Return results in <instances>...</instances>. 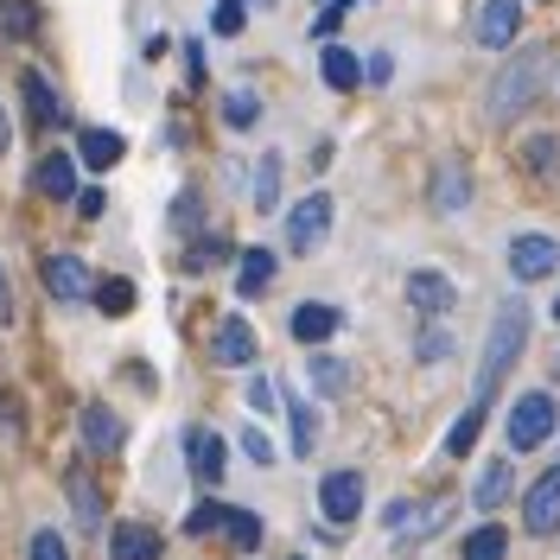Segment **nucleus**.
<instances>
[{
    "instance_id": "1",
    "label": "nucleus",
    "mask_w": 560,
    "mask_h": 560,
    "mask_svg": "<svg viewBox=\"0 0 560 560\" xmlns=\"http://www.w3.org/2000/svg\"><path fill=\"white\" fill-rule=\"evenodd\" d=\"M523 345H528V306H523V300H503V306H497V318H490L485 363H478V395H485V401L503 388V376L516 370Z\"/></svg>"
},
{
    "instance_id": "2",
    "label": "nucleus",
    "mask_w": 560,
    "mask_h": 560,
    "mask_svg": "<svg viewBox=\"0 0 560 560\" xmlns=\"http://www.w3.org/2000/svg\"><path fill=\"white\" fill-rule=\"evenodd\" d=\"M541 70H548V51L541 45H528V51H516L510 65L497 70V83H490V121H510V115H523L528 103H535V90H541Z\"/></svg>"
},
{
    "instance_id": "3",
    "label": "nucleus",
    "mask_w": 560,
    "mask_h": 560,
    "mask_svg": "<svg viewBox=\"0 0 560 560\" xmlns=\"http://www.w3.org/2000/svg\"><path fill=\"white\" fill-rule=\"evenodd\" d=\"M555 427H560V401L548 388H528L523 401L510 408V446L516 453H535L541 440H555Z\"/></svg>"
},
{
    "instance_id": "4",
    "label": "nucleus",
    "mask_w": 560,
    "mask_h": 560,
    "mask_svg": "<svg viewBox=\"0 0 560 560\" xmlns=\"http://www.w3.org/2000/svg\"><path fill=\"white\" fill-rule=\"evenodd\" d=\"M446 497L440 503H415V497H401V503H388L383 510V535L388 541H401V548H415V541H427V535H440L446 528Z\"/></svg>"
},
{
    "instance_id": "5",
    "label": "nucleus",
    "mask_w": 560,
    "mask_h": 560,
    "mask_svg": "<svg viewBox=\"0 0 560 560\" xmlns=\"http://www.w3.org/2000/svg\"><path fill=\"white\" fill-rule=\"evenodd\" d=\"M325 230H331V198L313 191V198H300V205L287 210V248L293 255H313L325 243Z\"/></svg>"
},
{
    "instance_id": "6",
    "label": "nucleus",
    "mask_w": 560,
    "mask_h": 560,
    "mask_svg": "<svg viewBox=\"0 0 560 560\" xmlns=\"http://www.w3.org/2000/svg\"><path fill=\"white\" fill-rule=\"evenodd\" d=\"M516 33H523V7H516V0H478V26H471V38H478L485 51H510Z\"/></svg>"
},
{
    "instance_id": "7",
    "label": "nucleus",
    "mask_w": 560,
    "mask_h": 560,
    "mask_svg": "<svg viewBox=\"0 0 560 560\" xmlns=\"http://www.w3.org/2000/svg\"><path fill=\"white\" fill-rule=\"evenodd\" d=\"M523 528H528V535H555V528H560V465H555V471H541V478L528 485Z\"/></svg>"
},
{
    "instance_id": "8",
    "label": "nucleus",
    "mask_w": 560,
    "mask_h": 560,
    "mask_svg": "<svg viewBox=\"0 0 560 560\" xmlns=\"http://www.w3.org/2000/svg\"><path fill=\"white\" fill-rule=\"evenodd\" d=\"M318 510H325V523H357V510H363V478L357 471H325V485H318Z\"/></svg>"
},
{
    "instance_id": "9",
    "label": "nucleus",
    "mask_w": 560,
    "mask_h": 560,
    "mask_svg": "<svg viewBox=\"0 0 560 560\" xmlns=\"http://www.w3.org/2000/svg\"><path fill=\"white\" fill-rule=\"evenodd\" d=\"M510 275H516V280L560 275V243H555V236H516V243H510Z\"/></svg>"
},
{
    "instance_id": "10",
    "label": "nucleus",
    "mask_w": 560,
    "mask_h": 560,
    "mask_svg": "<svg viewBox=\"0 0 560 560\" xmlns=\"http://www.w3.org/2000/svg\"><path fill=\"white\" fill-rule=\"evenodd\" d=\"M408 300H415V306H420L427 318H440V313H453L458 287H453L446 275H440V268H415V275H408Z\"/></svg>"
},
{
    "instance_id": "11",
    "label": "nucleus",
    "mask_w": 560,
    "mask_h": 560,
    "mask_svg": "<svg viewBox=\"0 0 560 560\" xmlns=\"http://www.w3.org/2000/svg\"><path fill=\"white\" fill-rule=\"evenodd\" d=\"M210 357H217L223 370H248V363H255V331H248L243 318H223L217 338H210Z\"/></svg>"
},
{
    "instance_id": "12",
    "label": "nucleus",
    "mask_w": 560,
    "mask_h": 560,
    "mask_svg": "<svg viewBox=\"0 0 560 560\" xmlns=\"http://www.w3.org/2000/svg\"><path fill=\"white\" fill-rule=\"evenodd\" d=\"M185 458H191V478H198V485H217L230 453H223V440H217L210 427H191V433H185Z\"/></svg>"
},
{
    "instance_id": "13",
    "label": "nucleus",
    "mask_w": 560,
    "mask_h": 560,
    "mask_svg": "<svg viewBox=\"0 0 560 560\" xmlns=\"http://www.w3.org/2000/svg\"><path fill=\"white\" fill-rule=\"evenodd\" d=\"M121 440H128L121 415L103 408V401H90V408H83V446H90V453H121Z\"/></svg>"
},
{
    "instance_id": "14",
    "label": "nucleus",
    "mask_w": 560,
    "mask_h": 560,
    "mask_svg": "<svg viewBox=\"0 0 560 560\" xmlns=\"http://www.w3.org/2000/svg\"><path fill=\"white\" fill-rule=\"evenodd\" d=\"M45 287H51V300H83L90 293V268L77 255H45Z\"/></svg>"
},
{
    "instance_id": "15",
    "label": "nucleus",
    "mask_w": 560,
    "mask_h": 560,
    "mask_svg": "<svg viewBox=\"0 0 560 560\" xmlns=\"http://www.w3.org/2000/svg\"><path fill=\"white\" fill-rule=\"evenodd\" d=\"M510 490H516L510 458H490L485 471H478V485H471V503H478V510H503V503H510Z\"/></svg>"
},
{
    "instance_id": "16",
    "label": "nucleus",
    "mask_w": 560,
    "mask_h": 560,
    "mask_svg": "<svg viewBox=\"0 0 560 560\" xmlns=\"http://www.w3.org/2000/svg\"><path fill=\"white\" fill-rule=\"evenodd\" d=\"M108 560H160V535L140 523H115L108 535Z\"/></svg>"
},
{
    "instance_id": "17",
    "label": "nucleus",
    "mask_w": 560,
    "mask_h": 560,
    "mask_svg": "<svg viewBox=\"0 0 560 560\" xmlns=\"http://www.w3.org/2000/svg\"><path fill=\"white\" fill-rule=\"evenodd\" d=\"M20 96H26V115H33V128H58V121H65V108H58L51 83H45L38 70H26V77H20Z\"/></svg>"
},
{
    "instance_id": "18",
    "label": "nucleus",
    "mask_w": 560,
    "mask_h": 560,
    "mask_svg": "<svg viewBox=\"0 0 560 560\" xmlns=\"http://www.w3.org/2000/svg\"><path fill=\"white\" fill-rule=\"evenodd\" d=\"M268 280H275V255H268V248H243V255H236V293H243V300H261Z\"/></svg>"
},
{
    "instance_id": "19",
    "label": "nucleus",
    "mask_w": 560,
    "mask_h": 560,
    "mask_svg": "<svg viewBox=\"0 0 560 560\" xmlns=\"http://www.w3.org/2000/svg\"><path fill=\"white\" fill-rule=\"evenodd\" d=\"M331 331H338V306H325V300L293 306V338H300V345H325Z\"/></svg>"
},
{
    "instance_id": "20",
    "label": "nucleus",
    "mask_w": 560,
    "mask_h": 560,
    "mask_svg": "<svg viewBox=\"0 0 560 560\" xmlns=\"http://www.w3.org/2000/svg\"><path fill=\"white\" fill-rule=\"evenodd\" d=\"M33 185L45 191V198H77V160H70V153H45Z\"/></svg>"
},
{
    "instance_id": "21",
    "label": "nucleus",
    "mask_w": 560,
    "mask_h": 560,
    "mask_svg": "<svg viewBox=\"0 0 560 560\" xmlns=\"http://www.w3.org/2000/svg\"><path fill=\"white\" fill-rule=\"evenodd\" d=\"M121 160V135L115 128H83V166L90 173H108Z\"/></svg>"
},
{
    "instance_id": "22",
    "label": "nucleus",
    "mask_w": 560,
    "mask_h": 560,
    "mask_svg": "<svg viewBox=\"0 0 560 560\" xmlns=\"http://www.w3.org/2000/svg\"><path fill=\"white\" fill-rule=\"evenodd\" d=\"M287 420H293V458H313L318 453V415L300 395H287Z\"/></svg>"
},
{
    "instance_id": "23",
    "label": "nucleus",
    "mask_w": 560,
    "mask_h": 560,
    "mask_svg": "<svg viewBox=\"0 0 560 560\" xmlns=\"http://www.w3.org/2000/svg\"><path fill=\"white\" fill-rule=\"evenodd\" d=\"M318 70H325V83H331V90H357V83H363V65L350 58L345 45H325V58H318Z\"/></svg>"
},
{
    "instance_id": "24",
    "label": "nucleus",
    "mask_w": 560,
    "mask_h": 560,
    "mask_svg": "<svg viewBox=\"0 0 560 560\" xmlns=\"http://www.w3.org/2000/svg\"><path fill=\"white\" fill-rule=\"evenodd\" d=\"M96 293V306H103L108 318H121V313H135V280H121V275H108V280H96L90 287Z\"/></svg>"
},
{
    "instance_id": "25",
    "label": "nucleus",
    "mask_w": 560,
    "mask_h": 560,
    "mask_svg": "<svg viewBox=\"0 0 560 560\" xmlns=\"http://www.w3.org/2000/svg\"><path fill=\"white\" fill-rule=\"evenodd\" d=\"M503 555H510V535H503L497 523H485V528L465 535V560H503Z\"/></svg>"
},
{
    "instance_id": "26",
    "label": "nucleus",
    "mask_w": 560,
    "mask_h": 560,
    "mask_svg": "<svg viewBox=\"0 0 560 560\" xmlns=\"http://www.w3.org/2000/svg\"><path fill=\"white\" fill-rule=\"evenodd\" d=\"M478 433H485V408H465V415L453 420V433H446V453L465 458L471 446H478Z\"/></svg>"
},
{
    "instance_id": "27",
    "label": "nucleus",
    "mask_w": 560,
    "mask_h": 560,
    "mask_svg": "<svg viewBox=\"0 0 560 560\" xmlns=\"http://www.w3.org/2000/svg\"><path fill=\"white\" fill-rule=\"evenodd\" d=\"M70 503H77V523H83V528H96V523H103V490L90 485L83 471L70 478Z\"/></svg>"
},
{
    "instance_id": "28",
    "label": "nucleus",
    "mask_w": 560,
    "mask_h": 560,
    "mask_svg": "<svg viewBox=\"0 0 560 560\" xmlns=\"http://www.w3.org/2000/svg\"><path fill=\"white\" fill-rule=\"evenodd\" d=\"M33 26H38L33 0H0V38H33Z\"/></svg>"
},
{
    "instance_id": "29",
    "label": "nucleus",
    "mask_w": 560,
    "mask_h": 560,
    "mask_svg": "<svg viewBox=\"0 0 560 560\" xmlns=\"http://www.w3.org/2000/svg\"><path fill=\"white\" fill-rule=\"evenodd\" d=\"M280 205V153H261L255 166V210H275Z\"/></svg>"
},
{
    "instance_id": "30",
    "label": "nucleus",
    "mask_w": 560,
    "mask_h": 560,
    "mask_svg": "<svg viewBox=\"0 0 560 560\" xmlns=\"http://www.w3.org/2000/svg\"><path fill=\"white\" fill-rule=\"evenodd\" d=\"M313 388H318V395H345L350 370L338 363V357H313Z\"/></svg>"
},
{
    "instance_id": "31",
    "label": "nucleus",
    "mask_w": 560,
    "mask_h": 560,
    "mask_svg": "<svg viewBox=\"0 0 560 560\" xmlns=\"http://www.w3.org/2000/svg\"><path fill=\"white\" fill-rule=\"evenodd\" d=\"M415 350H420V363H446V357H453V331H446V325H427Z\"/></svg>"
},
{
    "instance_id": "32",
    "label": "nucleus",
    "mask_w": 560,
    "mask_h": 560,
    "mask_svg": "<svg viewBox=\"0 0 560 560\" xmlns=\"http://www.w3.org/2000/svg\"><path fill=\"white\" fill-rule=\"evenodd\" d=\"M223 528H230V541H236V548H261V523H255V516H248V510H230V516H223Z\"/></svg>"
},
{
    "instance_id": "33",
    "label": "nucleus",
    "mask_w": 560,
    "mask_h": 560,
    "mask_svg": "<svg viewBox=\"0 0 560 560\" xmlns=\"http://www.w3.org/2000/svg\"><path fill=\"white\" fill-rule=\"evenodd\" d=\"M243 20H248V0H217V13H210V26H217L223 38L243 33Z\"/></svg>"
},
{
    "instance_id": "34",
    "label": "nucleus",
    "mask_w": 560,
    "mask_h": 560,
    "mask_svg": "<svg viewBox=\"0 0 560 560\" xmlns=\"http://www.w3.org/2000/svg\"><path fill=\"white\" fill-rule=\"evenodd\" d=\"M255 115H261V103H255L248 90H230V96H223V121H230V128H248Z\"/></svg>"
},
{
    "instance_id": "35",
    "label": "nucleus",
    "mask_w": 560,
    "mask_h": 560,
    "mask_svg": "<svg viewBox=\"0 0 560 560\" xmlns=\"http://www.w3.org/2000/svg\"><path fill=\"white\" fill-rule=\"evenodd\" d=\"M26 560H70L65 535H58V528H38V535H33V548H26Z\"/></svg>"
},
{
    "instance_id": "36",
    "label": "nucleus",
    "mask_w": 560,
    "mask_h": 560,
    "mask_svg": "<svg viewBox=\"0 0 560 560\" xmlns=\"http://www.w3.org/2000/svg\"><path fill=\"white\" fill-rule=\"evenodd\" d=\"M223 516H230L223 503H198V510L185 516V535H210V528H223Z\"/></svg>"
},
{
    "instance_id": "37",
    "label": "nucleus",
    "mask_w": 560,
    "mask_h": 560,
    "mask_svg": "<svg viewBox=\"0 0 560 560\" xmlns=\"http://www.w3.org/2000/svg\"><path fill=\"white\" fill-rule=\"evenodd\" d=\"M528 166H541V173H555L560 166V140L555 135H541V140H528V153H523Z\"/></svg>"
},
{
    "instance_id": "38",
    "label": "nucleus",
    "mask_w": 560,
    "mask_h": 560,
    "mask_svg": "<svg viewBox=\"0 0 560 560\" xmlns=\"http://www.w3.org/2000/svg\"><path fill=\"white\" fill-rule=\"evenodd\" d=\"M243 453L255 458V465H275V440H268L261 427H243Z\"/></svg>"
},
{
    "instance_id": "39",
    "label": "nucleus",
    "mask_w": 560,
    "mask_h": 560,
    "mask_svg": "<svg viewBox=\"0 0 560 560\" xmlns=\"http://www.w3.org/2000/svg\"><path fill=\"white\" fill-rule=\"evenodd\" d=\"M275 383H268V376H255V383H248V408H255V415H275Z\"/></svg>"
},
{
    "instance_id": "40",
    "label": "nucleus",
    "mask_w": 560,
    "mask_h": 560,
    "mask_svg": "<svg viewBox=\"0 0 560 560\" xmlns=\"http://www.w3.org/2000/svg\"><path fill=\"white\" fill-rule=\"evenodd\" d=\"M465 198H471V191H465V173H458V166H446V191H440V205H446V210H458Z\"/></svg>"
},
{
    "instance_id": "41",
    "label": "nucleus",
    "mask_w": 560,
    "mask_h": 560,
    "mask_svg": "<svg viewBox=\"0 0 560 560\" xmlns=\"http://www.w3.org/2000/svg\"><path fill=\"white\" fill-rule=\"evenodd\" d=\"M338 26H345V0H338V7H325V13H318L313 38H325V45H331V38H338Z\"/></svg>"
},
{
    "instance_id": "42",
    "label": "nucleus",
    "mask_w": 560,
    "mask_h": 560,
    "mask_svg": "<svg viewBox=\"0 0 560 560\" xmlns=\"http://www.w3.org/2000/svg\"><path fill=\"white\" fill-rule=\"evenodd\" d=\"M388 70H395V65H388V51H376V58L363 65V77H370V83H388Z\"/></svg>"
},
{
    "instance_id": "43",
    "label": "nucleus",
    "mask_w": 560,
    "mask_h": 560,
    "mask_svg": "<svg viewBox=\"0 0 560 560\" xmlns=\"http://www.w3.org/2000/svg\"><path fill=\"white\" fill-rule=\"evenodd\" d=\"M0 325H13V287H7V268H0Z\"/></svg>"
},
{
    "instance_id": "44",
    "label": "nucleus",
    "mask_w": 560,
    "mask_h": 560,
    "mask_svg": "<svg viewBox=\"0 0 560 560\" xmlns=\"http://www.w3.org/2000/svg\"><path fill=\"white\" fill-rule=\"evenodd\" d=\"M7 140H13V128H7V108H0V153H7Z\"/></svg>"
},
{
    "instance_id": "45",
    "label": "nucleus",
    "mask_w": 560,
    "mask_h": 560,
    "mask_svg": "<svg viewBox=\"0 0 560 560\" xmlns=\"http://www.w3.org/2000/svg\"><path fill=\"white\" fill-rule=\"evenodd\" d=\"M555 318H560V300H555Z\"/></svg>"
},
{
    "instance_id": "46",
    "label": "nucleus",
    "mask_w": 560,
    "mask_h": 560,
    "mask_svg": "<svg viewBox=\"0 0 560 560\" xmlns=\"http://www.w3.org/2000/svg\"><path fill=\"white\" fill-rule=\"evenodd\" d=\"M255 7H268V0H255Z\"/></svg>"
}]
</instances>
